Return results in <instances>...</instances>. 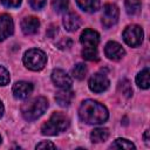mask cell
<instances>
[{
	"label": "cell",
	"mask_w": 150,
	"mask_h": 150,
	"mask_svg": "<svg viewBox=\"0 0 150 150\" xmlns=\"http://www.w3.org/2000/svg\"><path fill=\"white\" fill-rule=\"evenodd\" d=\"M79 116L87 124H101L108 120L109 112L102 103L94 100H86L80 105Z\"/></svg>",
	"instance_id": "6da1fadb"
},
{
	"label": "cell",
	"mask_w": 150,
	"mask_h": 150,
	"mask_svg": "<svg viewBox=\"0 0 150 150\" xmlns=\"http://www.w3.org/2000/svg\"><path fill=\"white\" fill-rule=\"evenodd\" d=\"M48 108V101L43 96H38L21 104V114L25 120L34 121L39 118Z\"/></svg>",
	"instance_id": "7a4b0ae2"
},
{
	"label": "cell",
	"mask_w": 150,
	"mask_h": 150,
	"mask_svg": "<svg viewBox=\"0 0 150 150\" xmlns=\"http://www.w3.org/2000/svg\"><path fill=\"white\" fill-rule=\"evenodd\" d=\"M69 127V118L62 112H54L49 120L43 123L41 127V132L47 136H54L57 135L64 130H67Z\"/></svg>",
	"instance_id": "3957f363"
},
{
	"label": "cell",
	"mask_w": 150,
	"mask_h": 150,
	"mask_svg": "<svg viewBox=\"0 0 150 150\" xmlns=\"http://www.w3.org/2000/svg\"><path fill=\"white\" fill-rule=\"evenodd\" d=\"M46 62H47V56L41 49L33 48L27 50L23 55L25 66L33 71H39L43 69V67L46 66Z\"/></svg>",
	"instance_id": "277c9868"
},
{
	"label": "cell",
	"mask_w": 150,
	"mask_h": 150,
	"mask_svg": "<svg viewBox=\"0 0 150 150\" xmlns=\"http://www.w3.org/2000/svg\"><path fill=\"white\" fill-rule=\"evenodd\" d=\"M123 40L130 47H138L143 41V29L138 25H130L123 30Z\"/></svg>",
	"instance_id": "5b68a950"
},
{
	"label": "cell",
	"mask_w": 150,
	"mask_h": 150,
	"mask_svg": "<svg viewBox=\"0 0 150 150\" xmlns=\"http://www.w3.org/2000/svg\"><path fill=\"white\" fill-rule=\"evenodd\" d=\"M120 11L116 5L114 4H105L103 6V13H102V25L105 28L112 27L118 21Z\"/></svg>",
	"instance_id": "8992f818"
},
{
	"label": "cell",
	"mask_w": 150,
	"mask_h": 150,
	"mask_svg": "<svg viewBox=\"0 0 150 150\" xmlns=\"http://www.w3.org/2000/svg\"><path fill=\"white\" fill-rule=\"evenodd\" d=\"M110 82L107 75L102 73H96L94 74L90 80H89V89L94 93H103L104 90L108 89Z\"/></svg>",
	"instance_id": "52a82bcc"
},
{
	"label": "cell",
	"mask_w": 150,
	"mask_h": 150,
	"mask_svg": "<svg viewBox=\"0 0 150 150\" xmlns=\"http://www.w3.org/2000/svg\"><path fill=\"white\" fill-rule=\"evenodd\" d=\"M104 54L109 60L118 61L125 55V50L118 42L109 41L104 47Z\"/></svg>",
	"instance_id": "ba28073f"
},
{
	"label": "cell",
	"mask_w": 150,
	"mask_h": 150,
	"mask_svg": "<svg viewBox=\"0 0 150 150\" xmlns=\"http://www.w3.org/2000/svg\"><path fill=\"white\" fill-rule=\"evenodd\" d=\"M52 81L56 87L61 89H70L73 84L70 76L62 69H54L52 71Z\"/></svg>",
	"instance_id": "9c48e42d"
},
{
	"label": "cell",
	"mask_w": 150,
	"mask_h": 150,
	"mask_svg": "<svg viewBox=\"0 0 150 150\" xmlns=\"http://www.w3.org/2000/svg\"><path fill=\"white\" fill-rule=\"evenodd\" d=\"M80 42L82 43L83 47L97 48V46L100 43V34L94 29L87 28L82 32V34L80 36Z\"/></svg>",
	"instance_id": "30bf717a"
},
{
	"label": "cell",
	"mask_w": 150,
	"mask_h": 150,
	"mask_svg": "<svg viewBox=\"0 0 150 150\" xmlns=\"http://www.w3.org/2000/svg\"><path fill=\"white\" fill-rule=\"evenodd\" d=\"M33 93V84L27 81H19L13 86V95L18 100H25Z\"/></svg>",
	"instance_id": "8fae6325"
},
{
	"label": "cell",
	"mask_w": 150,
	"mask_h": 150,
	"mask_svg": "<svg viewBox=\"0 0 150 150\" xmlns=\"http://www.w3.org/2000/svg\"><path fill=\"white\" fill-rule=\"evenodd\" d=\"M13 30H14V23L12 18L8 14H1L0 15V42L6 40L9 35H12Z\"/></svg>",
	"instance_id": "7c38bea8"
},
{
	"label": "cell",
	"mask_w": 150,
	"mask_h": 150,
	"mask_svg": "<svg viewBox=\"0 0 150 150\" xmlns=\"http://www.w3.org/2000/svg\"><path fill=\"white\" fill-rule=\"evenodd\" d=\"M39 27H40V21L35 16H26L21 21V29L26 35L35 34Z\"/></svg>",
	"instance_id": "4fadbf2b"
},
{
	"label": "cell",
	"mask_w": 150,
	"mask_h": 150,
	"mask_svg": "<svg viewBox=\"0 0 150 150\" xmlns=\"http://www.w3.org/2000/svg\"><path fill=\"white\" fill-rule=\"evenodd\" d=\"M63 26L68 32H75L81 26V19L75 13H67L63 16Z\"/></svg>",
	"instance_id": "5bb4252c"
},
{
	"label": "cell",
	"mask_w": 150,
	"mask_h": 150,
	"mask_svg": "<svg viewBox=\"0 0 150 150\" xmlns=\"http://www.w3.org/2000/svg\"><path fill=\"white\" fill-rule=\"evenodd\" d=\"M73 98H74V91H71L69 89H61L55 96L56 102L61 107H68L71 103Z\"/></svg>",
	"instance_id": "9a60e30c"
},
{
	"label": "cell",
	"mask_w": 150,
	"mask_h": 150,
	"mask_svg": "<svg viewBox=\"0 0 150 150\" xmlns=\"http://www.w3.org/2000/svg\"><path fill=\"white\" fill-rule=\"evenodd\" d=\"M76 4L87 13H94L100 8V0H76Z\"/></svg>",
	"instance_id": "2e32d148"
},
{
	"label": "cell",
	"mask_w": 150,
	"mask_h": 150,
	"mask_svg": "<svg viewBox=\"0 0 150 150\" xmlns=\"http://www.w3.org/2000/svg\"><path fill=\"white\" fill-rule=\"evenodd\" d=\"M109 137V131L107 128H96L90 134V139L93 143H101L107 141Z\"/></svg>",
	"instance_id": "e0dca14e"
},
{
	"label": "cell",
	"mask_w": 150,
	"mask_h": 150,
	"mask_svg": "<svg viewBox=\"0 0 150 150\" xmlns=\"http://www.w3.org/2000/svg\"><path fill=\"white\" fill-rule=\"evenodd\" d=\"M149 68H144L143 70H141L137 76H136V83L139 88L142 89H148L149 86H150V82H149Z\"/></svg>",
	"instance_id": "ac0fdd59"
},
{
	"label": "cell",
	"mask_w": 150,
	"mask_h": 150,
	"mask_svg": "<svg viewBox=\"0 0 150 150\" xmlns=\"http://www.w3.org/2000/svg\"><path fill=\"white\" fill-rule=\"evenodd\" d=\"M125 11L130 15L138 14L141 11V1L139 0H124Z\"/></svg>",
	"instance_id": "d6986e66"
},
{
	"label": "cell",
	"mask_w": 150,
	"mask_h": 150,
	"mask_svg": "<svg viewBox=\"0 0 150 150\" xmlns=\"http://www.w3.org/2000/svg\"><path fill=\"white\" fill-rule=\"evenodd\" d=\"M111 149H135V144L125 138H117L111 145Z\"/></svg>",
	"instance_id": "ffe728a7"
},
{
	"label": "cell",
	"mask_w": 150,
	"mask_h": 150,
	"mask_svg": "<svg viewBox=\"0 0 150 150\" xmlns=\"http://www.w3.org/2000/svg\"><path fill=\"white\" fill-rule=\"evenodd\" d=\"M82 56H83V59H86L88 61H97L98 60L97 48L83 47V49H82Z\"/></svg>",
	"instance_id": "44dd1931"
},
{
	"label": "cell",
	"mask_w": 150,
	"mask_h": 150,
	"mask_svg": "<svg viewBox=\"0 0 150 150\" xmlns=\"http://www.w3.org/2000/svg\"><path fill=\"white\" fill-rule=\"evenodd\" d=\"M87 71H88V69H87V66H86V64H83V63H77V64L73 68L71 74H73V76H74L76 80H83V79L86 77V75H87Z\"/></svg>",
	"instance_id": "7402d4cb"
},
{
	"label": "cell",
	"mask_w": 150,
	"mask_h": 150,
	"mask_svg": "<svg viewBox=\"0 0 150 150\" xmlns=\"http://www.w3.org/2000/svg\"><path fill=\"white\" fill-rule=\"evenodd\" d=\"M52 5L56 13H63L68 8V0H52Z\"/></svg>",
	"instance_id": "603a6c76"
},
{
	"label": "cell",
	"mask_w": 150,
	"mask_h": 150,
	"mask_svg": "<svg viewBox=\"0 0 150 150\" xmlns=\"http://www.w3.org/2000/svg\"><path fill=\"white\" fill-rule=\"evenodd\" d=\"M120 90L122 91V94H124L127 97H130L132 95V88H131V84L128 80H123L121 83H120Z\"/></svg>",
	"instance_id": "cb8c5ba5"
},
{
	"label": "cell",
	"mask_w": 150,
	"mask_h": 150,
	"mask_svg": "<svg viewBox=\"0 0 150 150\" xmlns=\"http://www.w3.org/2000/svg\"><path fill=\"white\" fill-rule=\"evenodd\" d=\"M9 73L6 68H4L2 66H0V86H6L9 83Z\"/></svg>",
	"instance_id": "d4e9b609"
},
{
	"label": "cell",
	"mask_w": 150,
	"mask_h": 150,
	"mask_svg": "<svg viewBox=\"0 0 150 150\" xmlns=\"http://www.w3.org/2000/svg\"><path fill=\"white\" fill-rule=\"evenodd\" d=\"M1 4L7 8H18L22 0H0Z\"/></svg>",
	"instance_id": "484cf974"
},
{
	"label": "cell",
	"mask_w": 150,
	"mask_h": 150,
	"mask_svg": "<svg viewBox=\"0 0 150 150\" xmlns=\"http://www.w3.org/2000/svg\"><path fill=\"white\" fill-rule=\"evenodd\" d=\"M46 1L47 0H29V5H30V7L33 9L39 11V9H41L46 5Z\"/></svg>",
	"instance_id": "4316f807"
},
{
	"label": "cell",
	"mask_w": 150,
	"mask_h": 150,
	"mask_svg": "<svg viewBox=\"0 0 150 150\" xmlns=\"http://www.w3.org/2000/svg\"><path fill=\"white\" fill-rule=\"evenodd\" d=\"M36 149H46V148H50V149H55L56 146H55V144L54 143H52L50 141H42V142H40L39 144H36V146H35Z\"/></svg>",
	"instance_id": "83f0119b"
},
{
	"label": "cell",
	"mask_w": 150,
	"mask_h": 150,
	"mask_svg": "<svg viewBox=\"0 0 150 150\" xmlns=\"http://www.w3.org/2000/svg\"><path fill=\"white\" fill-rule=\"evenodd\" d=\"M144 142L149 146V130H145V132H144Z\"/></svg>",
	"instance_id": "f1b7e54d"
},
{
	"label": "cell",
	"mask_w": 150,
	"mask_h": 150,
	"mask_svg": "<svg viewBox=\"0 0 150 150\" xmlns=\"http://www.w3.org/2000/svg\"><path fill=\"white\" fill-rule=\"evenodd\" d=\"M2 115H4V105H2V103L0 101V118L2 117Z\"/></svg>",
	"instance_id": "f546056e"
},
{
	"label": "cell",
	"mask_w": 150,
	"mask_h": 150,
	"mask_svg": "<svg viewBox=\"0 0 150 150\" xmlns=\"http://www.w3.org/2000/svg\"><path fill=\"white\" fill-rule=\"evenodd\" d=\"M0 143H1V136H0Z\"/></svg>",
	"instance_id": "4dcf8cb0"
}]
</instances>
